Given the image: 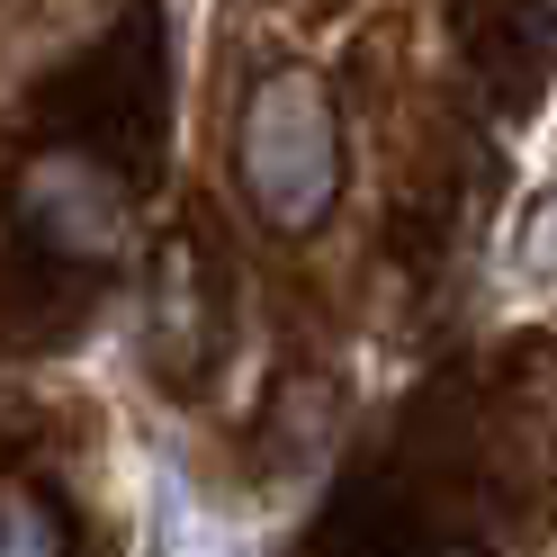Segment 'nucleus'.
Here are the masks:
<instances>
[{
	"label": "nucleus",
	"instance_id": "39448f33",
	"mask_svg": "<svg viewBox=\"0 0 557 557\" xmlns=\"http://www.w3.org/2000/svg\"><path fill=\"white\" fill-rule=\"evenodd\" d=\"M441 557H476V548H441Z\"/></svg>",
	"mask_w": 557,
	"mask_h": 557
},
{
	"label": "nucleus",
	"instance_id": "f03ea898",
	"mask_svg": "<svg viewBox=\"0 0 557 557\" xmlns=\"http://www.w3.org/2000/svg\"><path fill=\"white\" fill-rule=\"evenodd\" d=\"M18 216H27V234H46L73 261H99L126 243V198L90 153H37L18 171Z\"/></svg>",
	"mask_w": 557,
	"mask_h": 557
},
{
	"label": "nucleus",
	"instance_id": "7ed1b4c3",
	"mask_svg": "<svg viewBox=\"0 0 557 557\" xmlns=\"http://www.w3.org/2000/svg\"><path fill=\"white\" fill-rule=\"evenodd\" d=\"M0 557H63V531L37 495H0Z\"/></svg>",
	"mask_w": 557,
	"mask_h": 557
},
{
	"label": "nucleus",
	"instance_id": "f257e3e1",
	"mask_svg": "<svg viewBox=\"0 0 557 557\" xmlns=\"http://www.w3.org/2000/svg\"><path fill=\"white\" fill-rule=\"evenodd\" d=\"M234 171L243 198L270 234H315L342 198V126H333V90L315 73H261L243 99V135H234Z\"/></svg>",
	"mask_w": 557,
	"mask_h": 557
},
{
	"label": "nucleus",
	"instance_id": "20e7f679",
	"mask_svg": "<svg viewBox=\"0 0 557 557\" xmlns=\"http://www.w3.org/2000/svg\"><path fill=\"white\" fill-rule=\"evenodd\" d=\"M512 252H521V270H540V278H557V189L521 216V234H512Z\"/></svg>",
	"mask_w": 557,
	"mask_h": 557
}]
</instances>
